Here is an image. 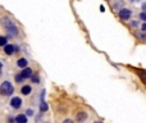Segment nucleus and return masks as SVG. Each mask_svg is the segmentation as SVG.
<instances>
[{"mask_svg": "<svg viewBox=\"0 0 146 123\" xmlns=\"http://www.w3.org/2000/svg\"><path fill=\"white\" fill-rule=\"evenodd\" d=\"M139 37L141 40H146V35H144V33H139Z\"/></svg>", "mask_w": 146, "mask_h": 123, "instance_id": "obj_17", "label": "nucleus"}, {"mask_svg": "<svg viewBox=\"0 0 146 123\" xmlns=\"http://www.w3.org/2000/svg\"><path fill=\"white\" fill-rule=\"evenodd\" d=\"M21 92H22V95H30L31 92H32V87H31L30 85H25L22 88H21Z\"/></svg>", "mask_w": 146, "mask_h": 123, "instance_id": "obj_9", "label": "nucleus"}, {"mask_svg": "<svg viewBox=\"0 0 146 123\" xmlns=\"http://www.w3.org/2000/svg\"><path fill=\"white\" fill-rule=\"evenodd\" d=\"M32 74H33V70L31 69V68H28V67H25V68H23V70L21 72V76H22V77L25 78V80L30 78Z\"/></svg>", "mask_w": 146, "mask_h": 123, "instance_id": "obj_6", "label": "nucleus"}, {"mask_svg": "<svg viewBox=\"0 0 146 123\" xmlns=\"http://www.w3.org/2000/svg\"><path fill=\"white\" fill-rule=\"evenodd\" d=\"M87 118H88V114L86 112H78V113H76V121H77V123H83Z\"/></svg>", "mask_w": 146, "mask_h": 123, "instance_id": "obj_5", "label": "nucleus"}, {"mask_svg": "<svg viewBox=\"0 0 146 123\" xmlns=\"http://www.w3.org/2000/svg\"><path fill=\"white\" fill-rule=\"evenodd\" d=\"M142 10H146V1L142 3Z\"/></svg>", "mask_w": 146, "mask_h": 123, "instance_id": "obj_22", "label": "nucleus"}, {"mask_svg": "<svg viewBox=\"0 0 146 123\" xmlns=\"http://www.w3.org/2000/svg\"><path fill=\"white\" fill-rule=\"evenodd\" d=\"M7 41H8V39L5 36H0V46L7 45Z\"/></svg>", "mask_w": 146, "mask_h": 123, "instance_id": "obj_13", "label": "nucleus"}, {"mask_svg": "<svg viewBox=\"0 0 146 123\" xmlns=\"http://www.w3.org/2000/svg\"><path fill=\"white\" fill-rule=\"evenodd\" d=\"M118 15L122 21H128L132 17V10L128 9V8H122V9H119Z\"/></svg>", "mask_w": 146, "mask_h": 123, "instance_id": "obj_3", "label": "nucleus"}, {"mask_svg": "<svg viewBox=\"0 0 146 123\" xmlns=\"http://www.w3.org/2000/svg\"><path fill=\"white\" fill-rule=\"evenodd\" d=\"M3 25H4V27H5V30H7V32L9 33V36H12V37H15V36L18 35V27H17V26H15L10 19H4Z\"/></svg>", "mask_w": 146, "mask_h": 123, "instance_id": "obj_1", "label": "nucleus"}, {"mask_svg": "<svg viewBox=\"0 0 146 123\" xmlns=\"http://www.w3.org/2000/svg\"><path fill=\"white\" fill-rule=\"evenodd\" d=\"M14 122L15 123H27L28 118H27V116H26V114H18V116L14 118Z\"/></svg>", "mask_w": 146, "mask_h": 123, "instance_id": "obj_8", "label": "nucleus"}, {"mask_svg": "<svg viewBox=\"0 0 146 123\" xmlns=\"http://www.w3.org/2000/svg\"><path fill=\"white\" fill-rule=\"evenodd\" d=\"M48 109H49L48 103H46V101L42 99V100H41V103H40V112H41V113H45Z\"/></svg>", "mask_w": 146, "mask_h": 123, "instance_id": "obj_11", "label": "nucleus"}, {"mask_svg": "<svg viewBox=\"0 0 146 123\" xmlns=\"http://www.w3.org/2000/svg\"><path fill=\"white\" fill-rule=\"evenodd\" d=\"M23 80H25V78H23L22 76H21V73H19V74H17V76H15V82L21 83V82H23Z\"/></svg>", "mask_w": 146, "mask_h": 123, "instance_id": "obj_15", "label": "nucleus"}, {"mask_svg": "<svg viewBox=\"0 0 146 123\" xmlns=\"http://www.w3.org/2000/svg\"><path fill=\"white\" fill-rule=\"evenodd\" d=\"M62 123H74V122H73V121H72V119L67 118V119H64V121H63V122H62Z\"/></svg>", "mask_w": 146, "mask_h": 123, "instance_id": "obj_19", "label": "nucleus"}, {"mask_svg": "<svg viewBox=\"0 0 146 123\" xmlns=\"http://www.w3.org/2000/svg\"><path fill=\"white\" fill-rule=\"evenodd\" d=\"M22 99L18 98V96H15V98H13L12 100H10V106H12L13 109H19L21 106H22Z\"/></svg>", "mask_w": 146, "mask_h": 123, "instance_id": "obj_4", "label": "nucleus"}, {"mask_svg": "<svg viewBox=\"0 0 146 123\" xmlns=\"http://www.w3.org/2000/svg\"><path fill=\"white\" fill-rule=\"evenodd\" d=\"M131 25L133 26V27H136V26H139V22H136V21H133V22H131Z\"/></svg>", "mask_w": 146, "mask_h": 123, "instance_id": "obj_20", "label": "nucleus"}, {"mask_svg": "<svg viewBox=\"0 0 146 123\" xmlns=\"http://www.w3.org/2000/svg\"><path fill=\"white\" fill-rule=\"evenodd\" d=\"M94 123H103V122H100V121H96V122H94Z\"/></svg>", "mask_w": 146, "mask_h": 123, "instance_id": "obj_24", "label": "nucleus"}, {"mask_svg": "<svg viewBox=\"0 0 146 123\" xmlns=\"http://www.w3.org/2000/svg\"><path fill=\"white\" fill-rule=\"evenodd\" d=\"M14 92V87L9 81H4V82L0 85V95L3 96H10Z\"/></svg>", "mask_w": 146, "mask_h": 123, "instance_id": "obj_2", "label": "nucleus"}, {"mask_svg": "<svg viewBox=\"0 0 146 123\" xmlns=\"http://www.w3.org/2000/svg\"><path fill=\"white\" fill-rule=\"evenodd\" d=\"M45 123H50V122H45Z\"/></svg>", "mask_w": 146, "mask_h": 123, "instance_id": "obj_25", "label": "nucleus"}, {"mask_svg": "<svg viewBox=\"0 0 146 123\" xmlns=\"http://www.w3.org/2000/svg\"><path fill=\"white\" fill-rule=\"evenodd\" d=\"M31 81H32V82L33 83H40V76H38V74H32V76H31Z\"/></svg>", "mask_w": 146, "mask_h": 123, "instance_id": "obj_12", "label": "nucleus"}, {"mask_svg": "<svg viewBox=\"0 0 146 123\" xmlns=\"http://www.w3.org/2000/svg\"><path fill=\"white\" fill-rule=\"evenodd\" d=\"M128 1H131V3H136V1H139V0H128Z\"/></svg>", "mask_w": 146, "mask_h": 123, "instance_id": "obj_23", "label": "nucleus"}, {"mask_svg": "<svg viewBox=\"0 0 146 123\" xmlns=\"http://www.w3.org/2000/svg\"><path fill=\"white\" fill-rule=\"evenodd\" d=\"M1 72H3V63L0 62V76H1Z\"/></svg>", "mask_w": 146, "mask_h": 123, "instance_id": "obj_21", "label": "nucleus"}, {"mask_svg": "<svg viewBox=\"0 0 146 123\" xmlns=\"http://www.w3.org/2000/svg\"><path fill=\"white\" fill-rule=\"evenodd\" d=\"M14 51H15V46L14 45H9V44L4 45V53L7 54V55H12Z\"/></svg>", "mask_w": 146, "mask_h": 123, "instance_id": "obj_7", "label": "nucleus"}, {"mask_svg": "<svg viewBox=\"0 0 146 123\" xmlns=\"http://www.w3.org/2000/svg\"><path fill=\"white\" fill-rule=\"evenodd\" d=\"M139 17H140V19H141V21H144V22H146V10H142V12L140 13Z\"/></svg>", "mask_w": 146, "mask_h": 123, "instance_id": "obj_14", "label": "nucleus"}, {"mask_svg": "<svg viewBox=\"0 0 146 123\" xmlns=\"http://www.w3.org/2000/svg\"><path fill=\"white\" fill-rule=\"evenodd\" d=\"M27 64H28V61L26 58H19L17 61V65L19 68H25V67H27Z\"/></svg>", "mask_w": 146, "mask_h": 123, "instance_id": "obj_10", "label": "nucleus"}, {"mask_svg": "<svg viewBox=\"0 0 146 123\" xmlns=\"http://www.w3.org/2000/svg\"><path fill=\"white\" fill-rule=\"evenodd\" d=\"M26 116H27V117H32L33 116V110H32V109H27V110H26Z\"/></svg>", "mask_w": 146, "mask_h": 123, "instance_id": "obj_16", "label": "nucleus"}, {"mask_svg": "<svg viewBox=\"0 0 146 123\" xmlns=\"http://www.w3.org/2000/svg\"><path fill=\"white\" fill-rule=\"evenodd\" d=\"M141 30H142V32L146 33V22H144V25L141 26Z\"/></svg>", "mask_w": 146, "mask_h": 123, "instance_id": "obj_18", "label": "nucleus"}]
</instances>
